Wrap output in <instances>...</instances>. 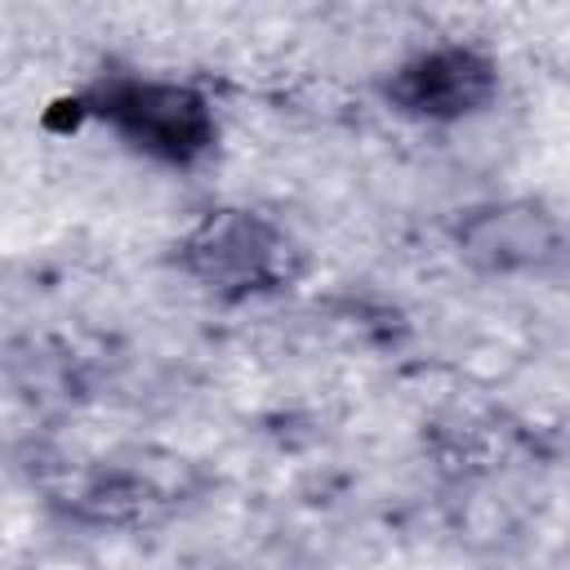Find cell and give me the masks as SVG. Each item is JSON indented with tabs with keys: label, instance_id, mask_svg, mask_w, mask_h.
Segmentation results:
<instances>
[{
	"label": "cell",
	"instance_id": "1",
	"mask_svg": "<svg viewBox=\"0 0 570 570\" xmlns=\"http://www.w3.org/2000/svg\"><path fill=\"white\" fill-rule=\"evenodd\" d=\"M102 116H111L120 125V134H129L138 147L165 156V160H191L196 151L209 147V111L191 89L178 85H120L107 94Z\"/></svg>",
	"mask_w": 570,
	"mask_h": 570
},
{
	"label": "cell",
	"instance_id": "2",
	"mask_svg": "<svg viewBox=\"0 0 570 570\" xmlns=\"http://www.w3.org/2000/svg\"><path fill=\"white\" fill-rule=\"evenodd\" d=\"M187 254H191V267L223 289H258L285 272V240L249 214L209 218L191 236Z\"/></svg>",
	"mask_w": 570,
	"mask_h": 570
},
{
	"label": "cell",
	"instance_id": "3",
	"mask_svg": "<svg viewBox=\"0 0 570 570\" xmlns=\"http://www.w3.org/2000/svg\"><path fill=\"white\" fill-rule=\"evenodd\" d=\"M490 62L472 49H432L401 67L392 94L414 116H463L490 94Z\"/></svg>",
	"mask_w": 570,
	"mask_h": 570
}]
</instances>
